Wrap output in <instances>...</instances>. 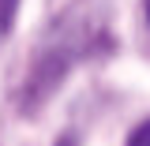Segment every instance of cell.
Here are the masks:
<instances>
[{"label": "cell", "mask_w": 150, "mask_h": 146, "mask_svg": "<svg viewBox=\"0 0 150 146\" xmlns=\"http://www.w3.org/2000/svg\"><path fill=\"white\" fill-rule=\"evenodd\" d=\"M15 11H19V0H0V34H8V30H11Z\"/></svg>", "instance_id": "obj_1"}, {"label": "cell", "mask_w": 150, "mask_h": 146, "mask_svg": "<svg viewBox=\"0 0 150 146\" xmlns=\"http://www.w3.org/2000/svg\"><path fill=\"white\" fill-rule=\"evenodd\" d=\"M146 15H150V0H146Z\"/></svg>", "instance_id": "obj_3"}, {"label": "cell", "mask_w": 150, "mask_h": 146, "mask_svg": "<svg viewBox=\"0 0 150 146\" xmlns=\"http://www.w3.org/2000/svg\"><path fill=\"white\" fill-rule=\"evenodd\" d=\"M128 146H150V120L143 124V128H135V135H131Z\"/></svg>", "instance_id": "obj_2"}]
</instances>
